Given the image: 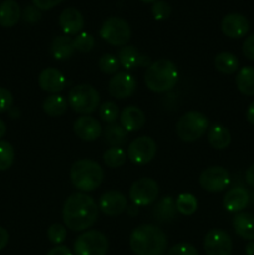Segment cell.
Segmentation results:
<instances>
[{
	"label": "cell",
	"instance_id": "obj_43",
	"mask_svg": "<svg viewBox=\"0 0 254 255\" xmlns=\"http://www.w3.org/2000/svg\"><path fill=\"white\" fill-rule=\"evenodd\" d=\"M62 1L64 0H32L34 6H36L39 10H51Z\"/></svg>",
	"mask_w": 254,
	"mask_h": 255
},
{
	"label": "cell",
	"instance_id": "obj_18",
	"mask_svg": "<svg viewBox=\"0 0 254 255\" xmlns=\"http://www.w3.org/2000/svg\"><path fill=\"white\" fill-rule=\"evenodd\" d=\"M37 82H39L40 89L52 95L62 91L67 84L65 75L55 67H47L42 70L40 72Z\"/></svg>",
	"mask_w": 254,
	"mask_h": 255
},
{
	"label": "cell",
	"instance_id": "obj_9",
	"mask_svg": "<svg viewBox=\"0 0 254 255\" xmlns=\"http://www.w3.org/2000/svg\"><path fill=\"white\" fill-rule=\"evenodd\" d=\"M158 184L152 178H141L133 182L129 188V199L136 207H146L158 198Z\"/></svg>",
	"mask_w": 254,
	"mask_h": 255
},
{
	"label": "cell",
	"instance_id": "obj_16",
	"mask_svg": "<svg viewBox=\"0 0 254 255\" xmlns=\"http://www.w3.org/2000/svg\"><path fill=\"white\" fill-rule=\"evenodd\" d=\"M74 132L80 139L85 142L96 141L102 134L101 124L90 115L79 117L74 122Z\"/></svg>",
	"mask_w": 254,
	"mask_h": 255
},
{
	"label": "cell",
	"instance_id": "obj_13",
	"mask_svg": "<svg viewBox=\"0 0 254 255\" xmlns=\"http://www.w3.org/2000/svg\"><path fill=\"white\" fill-rule=\"evenodd\" d=\"M107 89L112 97L124 100L134 94L137 89V81L133 75L129 74L128 71H119L110 79Z\"/></svg>",
	"mask_w": 254,
	"mask_h": 255
},
{
	"label": "cell",
	"instance_id": "obj_31",
	"mask_svg": "<svg viewBox=\"0 0 254 255\" xmlns=\"http://www.w3.org/2000/svg\"><path fill=\"white\" fill-rule=\"evenodd\" d=\"M102 159L110 168H120L126 163L127 153L121 147H111L105 151Z\"/></svg>",
	"mask_w": 254,
	"mask_h": 255
},
{
	"label": "cell",
	"instance_id": "obj_44",
	"mask_svg": "<svg viewBox=\"0 0 254 255\" xmlns=\"http://www.w3.org/2000/svg\"><path fill=\"white\" fill-rule=\"evenodd\" d=\"M46 255H74L66 246H56L47 252Z\"/></svg>",
	"mask_w": 254,
	"mask_h": 255
},
{
	"label": "cell",
	"instance_id": "obj_38",
	"mask_svg": "<svg viewBox=\"0 0 254 255\" xmlns=\"http://www.w3.org/2000/svg\"><path fill=\"white\" fill-rule=\"evenodd\" d=\"M151 10L154 20H157V21H162V20L168 19L169 15H171L172 12L171 5H169L168 2L163 1V0H157L156 2H153Z\"/></svg>",
	"mask_w": 254,
	"mask_h": 255
},
{
	"label": "cell",
	"instance_id": "obj_24",
	"mask_svg": "<svg viewBox=\"0 0 254 255\" xmlns=\"http://www.w3.org/2000/svg\"><path fill=\"white\" fill-rule=\"evenodd\" d=\"M176 213V201L169 196L159 199L152 211V216L159 223H167V222L173 221Z\"/></svg>",
	"mask_w": 254,
	"mask_h": 255
},
{
	"label": "cell",
	"instance_id": "obj_37",
	"mask_svg": "<svg viewBox=\"0 0 254 255\" xmlns=\"http://www.w3.org/2000/svg\"><path fill=\"white\" fill-rule=\"evenodd\" d=\"M66 236L67 231L64 224L54 223L47 229V239L55 246H61V243H64L66 239Z\"/></svg>",
	"mask_w": 254,
	"mask_h": 255
},
{
	"label": "cell",
	"instance_id": "obj_25",
	"mask_svg": "<svg viewBox=\"0 0 254 255\" xmlns=\"http://www.w3.org/2000/svg\"><path fill=\"white\" fill-rule=\"evenodd\" d=\"M207 139H208V143L214 149L222 151V149H226L231 144V132L223 125L216 124L207 131Z\"/></svg>",
	"mask_w": 254,
	"mask_h": 255
},
{
	"label": "cell",
	"instance_id": "obj_32",
	"mask_svg": "<svg viewBox=\"0 0 254 255\" xmlns=\"http://www.w3.org/2000/svg\"><path fill=\"white\" fill-rule=\"evenodd\" d=\"M176 208L183 216H192L198 208V201L191 193H181L176 199Z\"/></svg>",
	"mask_w": 254,
	"mask_h": 255
},
{
	"label": "cell",
	"instance_id": "obj_41",
	"mask_svg": "<svg viewBox=\"0 0 254 255\" xmlns=\"http://www.w3.org/2000/svg\"><path fill=\"white\" fill-rule=\"evenodd\" d=\"M22 19L27 24H35L41 19V12L36 6H26L22 11Z\"/></svg>",
	"mask_w": 254,
	"mask_h": 255
},
{
	"label": "cell",
	"instance_id": "obj_3",
	"mask_svg": "<svg viewBox=\"0 0 254 255\" xmlns=\"http://www.w3.org/2000/svg\"><path fill=\"white\" fill-rule=\"evenodd\" d=\"M178 69L168 59H159L151 62L144 72V84L152 92L162 94L171 91L178 82Z\"/></svg>",
	"mask_w": 254,
	"mask_h": 255
},
{
	"label": "cell",
	"instance_id": "obj_35",
	"mask_svg": "<svg viewBox=\"0 0 254 255\" xmlns=\"http://www.w3.org/2000/svg\"><path fill=\"white\" fill-rule=\"evenodd\" d=\"M120 62L117 56L112 54H105L99 60V69L106 75H115L119 72Z\"/></svg>",
	"mask_w": 254,
	"mask_h": 255
},
{
	"label": "cell",
	"instance_id": "obj_20",
	"mask_svg": "<svg viewBox=\"0 0 254 255\" xmlns=\"http://www.w3.org/2000/svg\"><path fill=\"white\" fill-rule=\"evenodd\" d=\"M146 124V115L139 107L127 106L120 114V125L127 132H137Z\"/></svg>",
	"mask_w": 254,
	"mask_h": 255
},
{
	"label": "cell",
	"instance_id": "obj_33",
	"mask_svg": "<svg viewBox=\"0 0 254 255\" xmlns=\"http://www.w3.org/2000/svg\"><path fill=\"white\" fill-rule=\"evenodd\" d=\"M15 159L14 147L7 141L0 139V171H7L11 168Z\"/></svg>",
	"mask_w": 254,
	"mask_h": 255
},
{
	"label": "cell",
	"instance_id": "obj_5",
	"mask_svg": "<svg viewBox=\"0 0 254 255\" xmlns=\"http://www.w3.org/2000/svg\"><path fill=\"white\" fill-rule=\"evenodd\" d=\"M209 121L199 111H188L182 115L176 124V133L183 142H196L207 133Z\"/></svg>",
	"mask_w": 254,
	"mask_h": 255
},
{
	"label": "cell",
	"instance_id": "obj_4",
	"mask_svg": "<svg viewBox=\"0 0 254 255\" xmlns=\"http://www.w3.org/2000/svg\"><path fill=\"white\" fill-rule=\"evenodd\" d=\"M70 179L75 188L82 193H89L101 186L104 181V171L101 166L92 159H79L71 166Z\"/></svg>",
	"mask_w": 254,
	"mask_h": 255
},
{
	"label": "cell",
	"instance_id": "obj_40",
	"mask_svg": "<svg viewBox=\"0 0 254 255\" xmlns=\"http://www.w3.org/2000/svg\"><path fill=\"white\" fill-rule=\"evenodd\" d=\"M12 104H14V97L11 92L5 87H0V114L9 111Z\"/></svg>",
	"mask_w": 254,
	"mask_h": 255
},
{
	"label": "cell",
	"instance_id": "obj_15",
	"mask_svg": "<svg viewBox=\"0 0 254 255\" xmlns=\"http://www.w3.org/2000/svg\"><path fill=\"white\" fill-rule=\"evenodd\" d=\"M221 29L229 39H241L249 31V21L244 15L232 12L222 19Z\"/></svg>",
	"mask_w": 254,
	"mask_h": 255
},
{
	"label": "cell",
	"instance_id": "obj_34",
	"mask_svg": "<svg viewBox=\"0 0 254 255\" xmlns=\"http://www.w3.org/2000/svg\"><path fill=\"white\" fill-rule=\"evenodd\" d=\"M99 114L100 119L104 122H106L107 125L115 124L120 116L119 107H117V105L112 101H106L104 102V104H101V106L99 107Z\"/></svg>",
	"mask_w": 254,
	"mask_h": 255
},
{
	"label": "cell",
	"instance_id": "obj_17",
	"mask_svg": "<svg viewBox=\"0 0 254 255\" xmlns=\"http://www.w3.org/2000/svg\"><path fill=\"white\" fill-rule=\"evenodd\" d=\"M117 59H119L120 65L126 71H131V70L137 69V67H148L151 65V60L147 55L141 54L138 50L132 45H126L120 49L119 54H117Z\"/></svg>",
	"mask_w": 254,
	"mask_h": 255
},
{
	"label": "cell",
	"instance_id": "obj_50",
	"mask_svg": "<svg viewBox=\"0 0 254 255\" xmlns=\"http://www.w3.org/2000/svg\"><path fill=\"white\" fill-rule=\"evenodd\" d=\"M142 2H144V4H153V2H156L157 0H141Z\"/></svg>",
	"mask_w": 254,
	"mask_h": 255
},
{
	"label": "cell",
	"instance_id": "obj_2",
	"mask_svg": "<svg viewBox=\"0 0 254 255\" xmlns=\"http://www.w3.org/2000/svg\"><path fill=\"white\" fill-rule=\"evenodd\" d=\"M129 247L136 255H164L168 239L154 224H141L129 234Z\"/></svg>",
	"mask_w": 254,
	"mask_h": 255
},
{
	"label": "cell",
	"instance_id": "obj_27",
	"mask_svg": "<svg viewBox=\"0 0 254 255\" xmlns=\"http://www.w3.org/2000/svg\"><path fill=\"white\" fill-rule=\"evenodd\" d=\"M237 89L246 96H254V67L244 66L239 69L236 77Z\"/></svg>",
	"mask_w": 254,
	"mask_h": 255
},
{
	"label": "cell",
	"instance_id": "obj_48",
	"mask_svg": "<svg viewBox=\"0 0 254 255\" xmlns=\"http://www.w3.org/2000/svg\"><path fill=\"white\" fill-rule=\"evenodd\" d=\"M247 255H254V242H249L246 246Z\"/></svg>",
	"mask_w": 254,
	"mask_h": 255
},
{
	"label": "cell",
	"instance_id": "obj_19",
	"mask_svg": "<svg viewBox=\"0 0 254 255\" xmlns=\"http://www.w3.org/2000/svg\"><path fill=\"white\" fill-rule=\"evenodd\" d=\"M59 25L65 35H77L84 29L85 20L81 12L75 7H67L62 10L59 16Z\"/></svg>",
	"mask_w": 254,
	"mask_h": 255
},
{
	"label": "cell",
	"instance_id": "obj_36",
	"mask_svg": "<svg viewBox=\"0 0 254 255\" xmlns=\"http://www.w3.org/2000/svg\"><path fill=\"white\" fill-rule=\"evenodd\" d=\"M74 46L79 52H90L95 47V37L89 32L81 31L75 36Z\"/></svg>",
	"mask_w": 254,
	"mask_h": 255
},
{
	"label": "cell",
	"instance_id": "obj_49",
	"mask_svg": "<svg viewBox=\"0 0 254 255\" xmlns=\"http://www.w3.org/2000/svg\"><path fill=\"white\" fill-rule=\"evenodd\" d=\"M5 134H6V125H5V122L0 119V138H2Z\"/></svg>",
	"mask_w": 254,
	"mask_h": 255
},
{
	"label": "cell",
	"instance_id": "obj_8",
	"mask_svg": "<svg viewBox=\"0 0 254 255\" xmlns=\"http://www.w3.org/2000/svg\"><path fill=\"white\" fill-rule=\"evenodd\" d=\"M131 27L121 17H109L100 27V36L112 46H126L131 39Z\"/></svg>",
	"mask_w": 254,
	"mask_h": 255
},
{
	"label": "cell",
	"instance_id": "obj_46",
	"mask_svg": "<svg viewBox=\"0 0 254 255\" xmlns=\"http://www.w3.org/2000/svg\"><path fill=\"white\" fill-rule=\"evenodd\" d=\"M246 182L249 187L254 188V164H252L246 172Z\"/></svg>",
	"mask_w": 254,
	"mask_h": 255
},
{
	"label": "cell",
	"instance_id": "obj_12",
	"mask_svg": "<svg viewBox=\"0 0 254 255\" xmlns=\"http://www.w3.org/2000/svg\"><path fill=\"white\" fill-rule=\"evenodd\" d=\"M203 248L207 255H231L233 243L227 232L212 229L204 236Z\"/></svg>",
	"mask_w": 254,
	"mask_h": 255
},
{
	"label": "cell",
	"instance_id": "obj_23",
	"mask_svg": "<svg viewBox=\"0 0 254 255\" xmlns=\"http://www.w3.org/2000/svg\"><path fill=\"white\" fill-rule=\"evenodd\" d=\"M76 51L74 46V39L67 35L56 36L51 42V55L57 61L69 60Z\"/></svg>",
	"mask_w": 254,
	"mask_h": 255
},
{
	"label": "cell",
	"instance_id": "obj_14",
	"mask_svg": "<svg viewBox=\"0 0 254 255\" xmlns=\"http://www.w3.org/2000/svg\"><path fill=\"white\" fill-rule=\"evenodd\" d=\"M127 207V198L119 191L105 192L99 199V209L109 217L120 216Z\"/></svg>",
	"mask_w": 254,
	"mask_h": 255
},
{
	"label": "cell",
	"instance_id": "obj_6",
	"mask_svg": "<svg viewBox=\"0 0 254 255\" xmlns=\"http://www.w3.org/2000/svg\"><path fill=\"white\" fill-rule=\"evenodd\" d=\"M67 102L75 112L85 116L96 111L100 104V94L91 85L80 84L70 90Z\"/></svg>",
	"mask_w": 254,
	"mask_h": 255
},
{
	"label": "cell",
	"instance_id": "obj_30",
	"mask_svg": "<svg viewBox=\"0 0 254 255\" xmlns=\"http://www.w3.org/2000/svg\"><path fill=\"white\" fill-rule=\"evenodd\" d=\"M214 67L222 74L232 75L239 69V61L234 54L223 51L214 57Z\"/></svg>",
	"mask_w": 254,
	"mask_h": 255
},
{
	"label": "cell",
	"instance_id": "obj_39",
	"mask_svg": "<svg viewBox=\"0 0 254 255\" xmlns=\"http://www.w3.org/2000/svg\"><path fill=\"white\" fill-rule=\"evenodd\" d=\"M166 255H199L198 251L189 243H178L169 248Z\"/></svg>",
	"mask_w": 254,
	"mask_h": 255
},
{
	"label": "cell",
	"instance_id": "obj_28",
	"mask_svg": "<svg viewBox=\"0 0 254 255\" xmlns=\"http://www.w3.org/2000/svg\"><path fill=\"white\" fill-rule=\"evenodd\" d=\"M104 138L109 146L111 147H121L126 143L127 133L128 132L120 124H109L106 125L104 129Z\"/></svg>",
	"mask_w": 254,
	"mask_h": 255
},
{
	"label": "cell",
	"instance_id": "obj_21",
	"mask_svg": "<svg viewBox=\"0 0 254 255\" xmlns=\"http://www.w3.org/2000/svg\"><path fill=\"white\" fill-rule=\"evenodd\" d=\"M249 203V193L243 187L231 188L223 197V207L227 212L239 213Z\"/></svg>",
	"mask_w": 254,
	"mask_h": 255
},
{
	"label": "cell",
	"instance_id": "obj_45",
	"mask_svg": "<svg viewBox=\"0 0 254 255\" xmlns=\"http://www.w3.org/2000/svg\"><path fill=\"white\" fill-rule=\"evenodd\" d=\"M7 243H9V232L0 227V251H2L7 246Z\"/></svg>",
	"mask_w": 254,
	"mask_h": 255
},
{
	"label": "cell",
	"instance_id": "obj_29",
	"mask_svg": "<svg viewBox=\"0 0 254 255\" xmlns=\"http://www.w3.org/2000/svg\"><path fill=\"white\" fill-rule=\"evenodd\" d=\"M67 105L69 102L65 100L64 96L61 95H50L42 102V110L46 115L51 117H57L62 116L65 112L67 111Z\"/></svg>",
	"mask_w": 254,
	"mask_h": 255
},
{
	"label": "cell",
	"instance_id": "obj_7",
	"mask_svg": "<svg viewBox=\"0 0 254 255\" xmlns=\"http://www.w3.org/2000/svg\"><path fill=\"white\" fill-rule=\"evenodd\" d=\"M107 251H109L107 237L95 229L80 234L74 243L75 255H106Z\"/></svg>",
	"mask_w": 254,
	"mask_h": 255
},
{
	"label": "cell",
	"instance_id": "obj_47",
	"mask_svg": "<svg viewBox=\"0 0 254 255\" xmlns=\"http://www.w3.org/2000/svg\"><path fill=\"white\" fill-rule=\"evenodd\" d=\"M246 116H247V121L254 126V101L252 102V104L248 106V109H247Z\"/></svg>",
	"mask_w": 254,
	"mask_h": 255
},
{
	"label": "cell",
	"instance_id": "obj_42",
	"mask_svg": "<svg viewBox=\"0 0 254 255\" xmlns=\"http://www.w3.org/2000/svg\"><path fill=\"white\" fill-rule=\"evenodd\" d=\"M242 51L243 55L251 61H254V34L249 35L243 42V46H242Z\"/></svg>",
	"mask_w": 254,
	"mask_h": 255
},
{
	"label": "cell",
	"instance_id": "obj_11",
	"mask_svg": "<svg viewBox=\"0 0 254 255\" xmlns=\"http://www.w3.org/2000/svg\"><path fill=\"white\" fill-rule=\"evenodd\" d=\"M231 183V176L226 168L221 166H213L204 169L199 176V184L202 188L211 193H218L224 191Z\"/></svg>",
	"mask_w": 254,
	"mask_h": 255
},
{
	"label": "cell",
	"instance_id": "obj_1",
	"mask_svg": "<svg viewBox=\"0 0 254 255\" xmlns=\"http://www.w3.org/2000/svg\"><path fill=\"white\" fill-rule=\"evenodd\" d=\"M99 217V206L86 193H74L65 201L62 207V221L66 228L74 232L87 231Z\"/></svg>",
	"mask_w": 254,
	"mask_h": 255
},
{
	"label": "cell",
	"instance_id": "obj_22",
	"mask_svg": "<svg viewBox=\"0 0 254 255\" xmlns=\"http://www.w3.org/2000/svg\"><path fill=\"white\" fill-rule=\"evenodd\" d=\"M233 228L242 239L254 242V214L248 212L237 213L233 218Z\"/></svg>",
	"mask_w": 254,
	"mask_h": 255
},
{
	"label": "cell",
	"instance_id": "obj_26",
	"mask_svg": "<svg viewBox=\"0 0 254 255\" xmlns=\"http://www.w3.org/2000/svg\"><path fill=\"white\" fill-rule=\"evenodd\" d=\"M20 17H21V10L15 0H5L0 4V26H15Z\"/></svg>",
	"mask_w": 254,
	"mask_h": 255
},
{
	"label": "cell",
	"instance_id": "obj_10",
	"mask_svg": "<svg viewBox=\"0 0 254 255\" xmlns=\"http://www.w3.org/2000/svg\"><path fill=\"white\" fill-rule=\"evenodd\" d=\"M157 143L151 137L142 136L134 138L127 148V157L133 164L143 166L156 157Z\"/></svg>",
	"mask_w": 254,
	"mask_h": 255
}]
</instances>
